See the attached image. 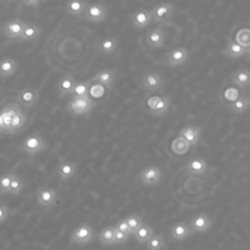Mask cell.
<instances>
[{
    "mask_svg": "<svg viewBox=\"0 0 250 250\" xmlns=\"http://www.w3.org/2000/svg\"><path fill=\"white\" fill-rule=\"evenodd\" d=\"M47 147V142L39 133H32L25 137L21 145V149L27 155H35Z\"/></svg>",
    "mask_w": 250,
    "mask_h": 250,
    "instance_id": "6da1fadb",
    "label": "cell"
},
{
    "mask_svg": "<svg viewBox=\"0 0 250 250\" xmlns=\"http://www.w3.org/2000/svg\"><path fill=\"white\" fill-rule=\"evenodd\" d=\"M25 121H26V115L21 109H20L12 119L8 134H15L16 132L21 130L24 126Z\"/></svg>",
    "mask_w": 250,
    "mask_h": 250,
    "instance_id": "4dcf8cb0",
    "label": "cell"
},
{
    "mask_svg": "<svg viewBox=\"0 0 250 250\" xmlns=\"http://www.w3.org/2000/svg\"><path fill=\"white\" fill-rule=\"evenodd\" d=\"M170 233L174 240L182 241L192 235L189 226L185 222H177L170 228Z\"/></svg>",
    "mask_w": 250,
    "mask_h": 250,
    "instance_id": "ffe728a7",
    "label": "cell"
},
{
    "mask_svg": "<svg viewBox=\"0 0 250 250\" xmlns=\"http://www.w3.org/2000/svg\"><path fill=\"white\" fill-rule=\"evenodd\" d=\"M76 81L74 76L71 74H65L63 75L58 82V92H59V97L62 98L65 96H68L71 94L74 85Z\"/></svg>",
    "mask_w": 250,
    "mask_h": 250,
    "instance_id": "603a6c76",
    "label": "cell"
},
{
    "mask_svg": "<svg viewBox=\"0 0 250 250\" xmlns=\"http://www.w3.org/2000/svg\"><path fill=\"white\" fill-rule=\"evenodd\" d=\"M21 4L30 8H38L42 4V2L39 0H31V1H22Z\"/></svg>",
    "mask_w": 250,
    "mask_h": 250,
    "instance_id": "ee69618b",
    "label": "cell"
},
{
    "mask_svg": "<svg viewBox=\"0 0 250 250\" xmlns=\"http://www.w3.org/2000/svg\"><path fill=\"white\" fill-rule=\"evenodd\" d=\"M0 133L7 134V129H6V126H5V123H4L1 111H0Z\"/></svg>",
    "mask_w": 250,
    "mask_h": 250,
    "instance_id": "f6af8a7d",
    "label": "cell"
},
{
    "mask_svg": "<svg viewBox=\"0 0 250 250\" xmlns=\"http://www.w3.org/2000/svg\"><path fill=\"white\" fill-rule=\"evenodd\" d=\"M94 237V229L87 223L79 224L71 232L70 244L84 245L90 243Z\"/></svg>",
    "mask_w": 250,
    "mask_h": 250,
    "instance_id": "3957f363",
    "label": "cell"
},
{
    "mask_svg": "<svg viewBox=\"0 0 250 250\" xmlns=\"http://www.w3.org/2000/svg\"><path fill=\"white\" fill-rule=\"evenodd\" d=\"M15 174L16 173L14 171H6L0 176V194L1 195L9 193L11 183Z\"/></svg>",
    "mask_w": 250,
    "mask_h": 250,
    "instance_id": "836d02e7",
    "label": "cell"
},
{
    "mask_svg": "<svg viewBox=\"0 0 250 250\" xmlns=\"http://www.w3.org/2000/svg\"><path fill=\"white\" fill-rule=\"evenodd\" d=\"M114 227H115L116 229H118V230H120V231H122V232H124V233H126V234H128V235L132 234V233H131V230H130V229H129V226H128V224H127V222H126V220H125V218L119 220V221L116 223V225H115Z\"/></svg>",
    "mask_w": 250,
    "mask_h": 250,
    "instance_id": "60d3db41",
    "label": "cell"
},
{
    "mask_svg": "<svg viewBox=\"0 0 250 250\" xmlns=\"http://www.w3.org/2000/svg\"><path fill=\"white\" fill-rule=\"evenodd\" d=\"M96 105L94 100L88 97L82 98H71L66 105V111L71 115H84L91 112Z\"/></svg>",
    "mask_w": 250,
    "mask_h": 250,
    "instance_id": "7a4b0ae2",
    "label": "cell"
},
{
    "mask_svg": "<svg viewBox=\"0 0 250 250\" xmlns=\"http://www.w3.org/2000/svg\"><path fill=\"white\" fill-rule=\"evenodd\" d=\"M235 41L245 49L249 48L250 47V29L242 28L238 30L235 35Z\"/></svg>",
    "mask_w": 250,
    "mask_h": 250,
    "instance_id": "8d00e7d4",
    "label": "cell"
},
{
    "mask_svg": "<svg viewBox=\"0 0 250 250\" xmlns=\"http://www.w3.org/2000/svg\"><path fill=\"white\" fill-rule=\"evenodd\" d=\"M89 3L85 1H68L64 5L65 12L76 18H84L86 8Z\"/></svg>",
    "mask_w": 250,
    "mask_h": 250,
    "instance_id": "d4e9b609",
    "label": "cell"
},
{
    "mask_svg": "<svg viewBox=\"0 0 250 250\" xmlns=\"http://www.w3.org/2000/svg\"><path fill=\"white\" fill-rule=\"evenodd\" d=\"M159 99H160V96H150V97L146 101V111L147 113H148L149 111H151V110L155 107V105H156L157 102L159 101Z\"/></svg>",
    "mask_w": 250,
    "mask_h": 250,
    "instance_id": "b9f144b4",
    "label": "cell"
},
{
    "mask_svg": "<svg viewBox=\"0 0 250 250\" xmlns=\"http://www.w3.org/2000/svg\"><path fill=\"white\" fill-rule=\"evenodd\" d=\"M230 81L239 88H247L250 86V70L247 68H239L230 75Z\"/></svg>",
    "mask_w": 250,
    "mask_h": 250,
    "instance_id": "44dd1931",
    "label": "cell"
},
{
    "mask_svg": "<svg viewBox=\"0 0 250 250\" xmlns=\"http://www.w3.org/2000/svg\"><path fill=\"white\" fill-rule=\"evenodd\" d=\"M249 106H250V98L246 94H242L241 96L238 97V99L235 102L227 105V107L231 112L236 114L245 112L249 108Z\"/></svg>",
    "mask_w": 250,
    "mask_h": 250,
    "instance_id": "83f0119b",
    "label": "cell"
},
{
    "mask_svg": "<svg viewBox=\"0 0 250 250\" xmlns=\"http://www.w3.org/2000/svg\"><path fill=\"white\" fill-rule=\"evenodd\" d=\"M40 34L41 28L37 24L33 22H26L23 31L17 42H32L35 41Z\"/></svg>",
    "mask_w": 250,
    "mask_h": 250,
    "instance_id": "7402d4cb",
    "label": "cell"
},
{
    "mask_svg": "<svg viewBox=\"0 0 250 250\" xmlns=\"http://www.w3.org/2000/svg\"><path fill=\"white\" fill-rule=\"evenodd\" d=\"M108 15V8L105 4L104 3H92L88 4L85 14H84V19L91 22H101L106 19Z\"/></svg>",
    "mask_w": 250,
    "mask_h": 250,
    "instance_id": "9c48e42d",
    "label": "cell"
},
{
    "mask_svg": "<svg viewBox=\"0 0 250 250\" xmlns=\"http://www.w3.org/2000/svg\"><path fill=\"white\" fill-rule=\"evenodd\" d=\"M222 54L229 59H238L246 54V49L239 45L235 40L229 37L227 45L222 51Z\"/></svg>",
    "mask_w": 250,
    "mask_h": 250,
    "instance_id": "d6986e66",
    "label": "cell"
},
{
    "mask_svg": "<svg viewBox=\"0 0 250 250\" xmlns=\"http://www.w3.org/2000/svg\"><path fill=\"white\" fill-rule=\"evenodd\" d=\"M24 188V183H23V180L18 176L17 174L14 175V178L12 180V183H11V187H10V191L9 193L12 194V195H19Z\"/></svg>",
    "mask_w": 250,
    "mask_h": 250,
    "instance_id": "74e56055",
    "label": "cell"
},
{
    "mask_svg": "<svg viewBox=\"0 0 250 250\" xmlns=\"http://www.w3.org/2000/svg\"><path fill=\"white\" fill-rule=\"evenodd\" d=\"M175 6L172 3H159L150 10L152 22L162 24L167 22L173 16Z\"/></svg>",
    "mask_w": 250,
    "mask_h": 250,
    "instance_id": "52a82bcc",
    "label": "cell"
},
{
    "mask_svg": "<svg viewBox=\"0 0 250 250\" xmlns=\"http://www.w3.org/2000/svg\"><path fill=\"white\" fill-rule=\"evenodd\" d=\"M153 234L154 233L152 228L146 224H143L140 229L134 233V236L136 240L140 243H146Z\"/></svg>",
    "mask_w": 250,
    "mask_h": 250,
    "instance_id": "d6a6232c",
    "label": "cell"
},
{
    "mask_svg": "<svg viewBox=\"0 0 250 250\" xmlns=\"http://www.w3.org/2000/svg\"><path fill=\"white\" fill-rule=\"evenodd\" d=\"M178 134L180 137L187 140L190 146H196L200 141L201 128L199 126L189 124L183 127Z\"/></svg>",
    "mask_w": 250,
    "mask_h": 250,
    "instance_id": "ac0fdd59",
    "label": "cell"
},
{
    "mask_svg": "<svg viewBox=\"0 0 250 250\" xmlns=\"http://www.w3.org/2000/svg\"><path fill=\"white\" fill-rule=\"evenodd\" d=\"M246 54H247V55H249V56H250V47H249V48H247V49H246Z\"/></svg>",
    "mask_w": 250,
    "mask_h": 250,
    "instance_id": "bcb514c9",
    "label": "cell"
},
{
    "mask_svg": "<svg viewBox=\"0 0 250 250\" xmlns=\"http://www.w3.org/2000/svg\"><path fill=\"white\" fill-rule=\"evenodd\" d=\"M184 169L187 173L191 175H205L208 171V163L204 158L194 156L187 161Z\"/></svg>",
    "mask_w": 250,
    "mask_h": 250,
    "instance_id": "9a60e30c",
    "label": "cell"
},
{
    "mask_svg": "<svg viewBox=\"0 0 250 250\" xmlns=\"http://www.w3.org/2000/svg\"><path fill=\"white\" fill-rule=\"evenodd\" d=\"M17 62L13 58H4L0 60V77L7 79L17 71Z\"/></svg>",
    "mask_w": 250,
    "mask_h": 250,
    "instance_id": "4316f807",
    "label": "cell"
},
{
    "mask_svg": "<svg viewBox=\"0 0 250 250\" xmlns=\"http://www.w3.org/2000/svg\"><path fill=\"white\" fill-rule=\"evenodd\" d=\"M56 173L62 181H68L76 175L77 163L66 159H61L56 167Z\"/></svg>",
    "mask_w": 250,
    "mask_h": 250,
    "instance_id": "7c38bea8",
    "label": "cell"
},
{
    "mask_svg": "<svg viewBox=\"0 0 250 250\" xmlns=\"http://www.w3.org/2000/svg\"><path fill=\"white\" fill-rule=\"evenodd\" d=\"M129 238V235L116 229H115V231H114V237H113V240H114V244H123L125 243Z\"/></svg>",
    "mask_w": 250,
    "mask_h": 250,
    "instance_id": "ab89813d",
    "label": "cell"
},
{
    "mask_svg": "<svg viewBox=\"0 0 250 250\" xmlns=\"http://www.w3.org/2000/svg\"><path fill=\"white\" fill-rule=\"evenodd\" d=\"M170 107V98L168 96H160L155 107L148 113L154 116H161L165 114Z\"/></svg>",
    "mask_w": 250,
    "mask_h": 250,
    "instance_id": "1f68e13d",
    "label": "cell"
},
{
    "mask_svg": "<svg viewBox=\"0 0 250 250\" xmlns=\"http://www.w3.org/2000/svg\"><path fill=\"white\" fill-rule=\"evenodd\" d=\"M189 147L190 145L188 144V142L180 136L175 138L171 143L172 151L178 155H183L187 153L189 150Z\"/></svg>",
    "mask_w": 250,
    "mask_h": 250,
    "instance_id": "f546056e",
    "label": "cell"
},
{
    "mask_svg": "<svg viewBox=\"0 0 250 250\" xmlns=\"http://www.w3.org/2000/svg\"><path fill=\"white\" fill-rule=\"evenodd\" d=\"M189 57V52L185 47H177L169 51L163 58V63L165 65L175 67L183 65L187 62Z\"/></svg>",
    "mask_w": 250,
    "mask_h": 250,
    "instance_id": "8992f818",
    "label": "cell"
},
{
    "mask_svg": "<svg viewBox=\"0 0 250 250\" xmlns=\"http://www.w3.org/2000/svg\"><path fill=\"white\" fill-rule=\"evenodd\" d=\"M92 82L90 80L88 81H76L74 88L70 94L71 98H82V97H88L91 89Z\"/></svg>",
    "mask_w": 250,
    "mask_h": 250,
    "instance_id": "f1b7e54d",
    "label": "cell"
},
{
    "mask_svg": "<svg viewBox=\"0 0 250 250\" xmlns=\"http://www.w3.org/2000/svg\"><path fill=\"white\" fill-rule=\"evenodd\" d=\"M128 226H129V229L131 230V233L134 234L139 229L140 227L144 224L143 221H142V218L139 216V215H136V214H132V215H129L125 218Z\"/></svg>",
    "mask_w": 250,
    "mask_h": 250,
    "instance_id": "f35d334b",
    "label": "cell"
},
{
    "mask_svg": "<svg viewBox=\"0 0 250 250\" xmlns=\"http://www.w3.org/2000/svg\"><path fill=\"white\" fill-rule=\"evenodd\" d=\"M20 109H21V108L19 103H9V104H5L2 109H0L3 120H4V123H5V126H6V129H7V134H8L9 128L11 126V122H12L13 117L15 116V114Z\"/></svg>",
    "mask_w": 250,
    "mask_h": 250,
    "instance_id": "484cf974",
    "label": "cell"
},
{
    "mask_svg": "<svg viewBox=\"0 0 250 250\" xmlns=\"http://www.w3.org/2000/svg\"><path fill=\"white\" fill-rule=\"evenodd\" d=\"M26 21L21 20V19H13L8 21L4 23L2 26V34L9 40V41H18V39L21 37L24 25Z\"/></svg>",
    "mask_w": 250,
    "mask_h": 250,
    "instance_id": "ba28073f",
    "label": "cell"
},
{
    "mask_svg": "<svg viewBox=\"0 0 250 250\" xmlns=\"http://www.w3.org/2000/svg\"><path fill=\"white\" fill-rule=\"evenodd\" d=\"M114 231L115 227H105L99 232V239L104 245H111L114 244Z\"/></svg>",
    "mask_w": 250,
    "mask_h": 250,
    "instance_id": "e575fe53",
    "label": "cell"
},
{
    "mask_svg": "<svg viewBox=\"0 0 250 250\" xmlns=\"http://www.w3.org/2000/svg\"><path fill=\"white\" fill-rule=\"evenodd\" d=\"M165 32L161 26L149 29L146 34V42L151 49H160L165 45Z\"/></svg>",
    "mask_w": 250,
    "mask_h": 250,
    "instance_id": "4fadbf2b",
    "label": "cell"
},
{
    "mask_svg": "<svg viewBox=\"0 0 250 250\" xmlns=\"http://www.w3.org/2000/svg\"><path fill=\"white\" fill-rule=\"evenodd\" d=\"M151 22V14L148 10L140 9L131 15V23L135 28H145L148 26Z\"/></svg>",
    "mask_w": 250,
    "mask_h": 250,
    "instance_id": "e0dca14e",
    "label": "cell"
},
{
    "mask_svg": "<svg viewBox=\"0 0 250 250\" xmlns=\"http://www.w3.org/2000/svg\"><path fill=\"white\" fill-rule=\"evenodd\" d=\"M58 199L57 191L50 187H39L36 190V200L39 206L52 208L56 205Z\"/></svg>",
    "mask_w": 250,
    "mask_h": 250,
    "instance_id": "30bf717a",
    "label": "cell"
},
{
    "mask_svg": "<svg viewBox=\"0 0 250 250\" xmlns=\"http://www.w3.org/2000/svg\"><path fill=\"white\" fill-rule=\"evenodd\" d=\"M162 178V171L156 165H148L138 175L137 180L144 186H157Z\"/></svg>",
    "mask_w": 250,
    "mask_h": 250,
    "instance_id": "277c9868",
    "label": "cell"
},
{
    "mask_svg": "<svg viewBox=\"0 0 250 250\" xmlns=\"http://www.w3.org/2000/svg\"><path fill=\"white\" fill-rule=\"evenodd\" d=\"M9 215V208L6 204L0 203V224L5 222Z\"/></svg>",
    "mask_w": 250,
    "mask_h": 250,
    "instance_id": "7bdbcfd3",
    "label": "cell"
},
{
    "mask_svg": "<svg viewBox=\"0 0 250 250\" xmlns=\"http://www.w3.org/2000/svg\"><path fill=\"white\" fill-rule=\"evenodd\" d=\"M139 85L146 92H156L159 91L163 86V77L158 72L148 71L140 77Z\"/></svg>",
    "mask_w": 250,
    "mask_h": 250,
    "instance_id": "5b68a950",
    "label": "cell"
},
{
    "mask_svg": "<svg viewBox=\"0 0 250 250\" xmlns=\"http://www.w3.org/2000/svg\"><path fill=\"white\" fill-rule=\"evenodd\" d=\"M118 40L114 36H108L101 39L97 45V50L103 55H110L116 51Z\"/></svg>",
    "mask_w": 250,
    "mask_h": 250,
    "instance_id": "cb8c5ba5",
    "label": "cell"
},
{
    "mask_svg": "<svg viewBox=\"0 0 250 250\" xmlns=\"http://www.w3.org/2000/svg\"><path fill=\"white\" fill-rule=\"evenodd\" d=\"M116 79V73L114 69L105 68L98 71L96 74L92 76L90 81L92 83H98L103 85L106 89H111Z\"/></svg>",
    "mask_w": 250,
    "mask_h": 250,
    "instance_id": "5bb4252c",
    "label": "cell"
},
{
    "mask_svg": "<svg viewBox=\"0 0 250 250\" xmlns=\"http://www.w3.org/2000/svg\"><path fill=\"white\" fill-rule=\"evenodd\" d=\"M147 250H161L165 247V239L161 234H153L146 243Z\"/></svg>",
    "mask_w": 250,
    "mask_h": 250,
    "instance_id": "d590c367",
    "label": "cell"
},
{
    "mask_svg": "<svg viewBox=\"0 0 250 250\" xmlns=\"http://www.w3.org/2000/svg\"><path fill=\"white\" fill-rule=\"evenodd\" d=\"M212 225V221L205 212H201L193 216L188 224L191 233H203L207 231Z\"/></svg>",
    "mask_w": 250,
    "mask_h": 250,
    "instance_id": "8fae6325",
    "label": "cell"
},
{
    "mask_svg": "<svg viewBox=\"0 0 250 250\" xmlns=\"http://www.w3.org/2000/svg\"><path fill=\"white\" fill-rule=\"evenodd\" d=\"M18 103L28 108L36 104L39 100V91L33 87H25L18 94Z\"/></svg>",
    "mask_w": 250,
    "mask_h": 250,
    "instance_id": "2e32d148",
    "label": "cell"
}]
</instances>
